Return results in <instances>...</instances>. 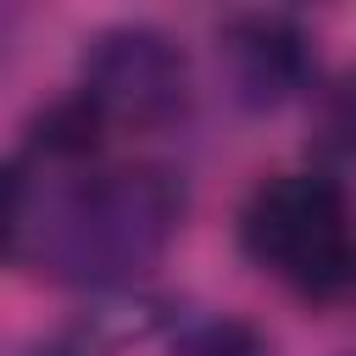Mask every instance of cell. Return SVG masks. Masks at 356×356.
Segmentation results:
<instances>
[{"label":"cell","instance_id":"obj_1","mask_svg":"<svg viewBox=\"0 0 356 356\" xmlns=\"http://www.w3.org/2000/svg\"><path fill=\"white\" fill-rule=\"evenodd\" d=\"M184 222V184L172 167L128 161L83 178H50L28 156L11 161L6 250L61 284L122 289L161 261Z\"/></svg>","mask_w":356,"mask_h":356},{"label":"cell","instance_id":"obj_2","mask_svg":"<svg viewBox=\"0 0 356 356\" xmlns=\"http://www.w3.org/2000/svg\"><path fill=\"white\" fill-rule=\"evenodd\" d=\"M239 250L312 306L356 295V222L339 178L273 172L239 206Z\"/></svg>","mask_w":356,"mask_h":356},{"label":"cell","instance_id":"obj_3","mask_svg":"<svg viewBox=\"0 0 356 356\" xmlns=\"http://www.w3.org/2000/svg\"><path fill=\"white\" fill-rule=\"evenodd\" d=\"M78 89L106 111V122L167 128L189 111V56L156 22H111L83 39Z\"/></svg>","mask_w":356,"mask_h":356},{"label":"cell","instance_id":"obj_4","mask_svg":"<svg viewBox=\"0 0 356 356\" xmlns=\"http://www.w3.org/2000/svg\"><path fill=\"white\" fill-rule=\"evenodd\" d=\"M217 67L245 111H278L317 89V50L312 33L289 11H234L217 22Z\"/></svg>","mask_w":356,"mask_h":356},{"label":"cell","instance_id":"obj_5","mask_svg":"<svg viewBox=\"0 0 356 356\" xmlns=\"http://www.w3.org/2000/svg\"><path fill=\"white\" fill-rule=\"evenodd\" d=\"M100 139H106V111L83 89H72V95H56L50 106L33 111L22 156L39 167H78L100 150Z\"/></svg>","mask_w":356,"mask_h":356},{"label":"cell","instance_id":"obj_6","mask_svg":"<svg viewBox=\"0 0 356 356\" xmlns=\"http://www.w3.org/2000/svg\"><path fill=\"white\" fill-rule=\"evenodd\" d=\"M312 150L334 167H356V67L312 89Z\"/></svg>","mask_w":356,"mask_h":356},{"label":"cell","instance_id":"obj_7","mask_svg":"<svg viewBox=\"0 0 356 356\" xmlns=\"http://www.w3.org/2000/svg\"><path fill=\"white\" fill-rule=\"evenodd\" d=\"M178 356H267V345L245 317H200L178 334Z\"/></svg>","mask_w":356,"mask_h":356}]
</instances>
